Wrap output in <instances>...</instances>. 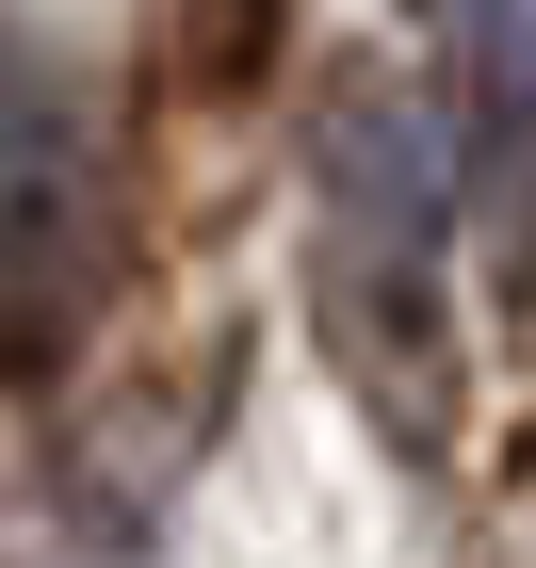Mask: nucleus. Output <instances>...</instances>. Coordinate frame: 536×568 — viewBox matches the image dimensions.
Listing matches in <instances>:
<instances>
[{
  "instance_id": "1",
  "label": "nucleus",
  "mask_w": 536,
  "mask_h": 568,
  "mask_svg": "<svg viewBox=\"0 0 536 568\" xmlns=\"http://www.w3.org/2000/svg\"><path fill=\"white\" fill-rule=\"evenodd\" d=\"M310 293L325 357L391 438H439L455 406V131L406 82H342L310 131Z\"/></svg>"
}]
</instances>
